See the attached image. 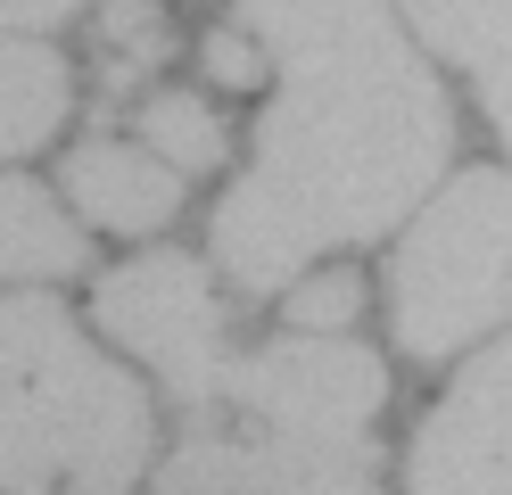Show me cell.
<instances>
[{
  "label": "cell",
  "instance_id": "cell-1",
  "mask_svg": "<svg viewBox=\"0 0 512 495\" xmlns=\"http://www.w3.org/2000/svg\"><path fill=\"white\" fill-rule=\"evenodd\" d=\"M240 25L273 50L281 91L215 207V264L232 289L273 297L314 256L422 207L455 149V108L389 0H240Z\"/></svg>",
  "mask_w": 512,
  "mask_h": 495
},
{
  "label": "cell",
  "instance_id": "cell-2",
  "mask_svg": "<svg viewBox=\"0 0 512 495\" xmlns=\"http://www.w3.org/2000/svg\"><path fill=\"white\" fill-rule=\"evenodd\" d=\"M157 413L58 297L0 306V487L9 495H133Z\"/></svg>",
  "mask_w": 512,
  "mask_h": 495
},
{
  "label": "cell",
  "instance_id": "cell-3",
  "mask_svg": "<svg viewBox=\"0 0 512 495\" xmlns=\"http://www.w3.org/2000/svg\"><path fill=\"white\" fill-rule=\"evenodd\" d=\"M512 314V174L463 165L413 207L389 256V322L405 355H455Z\"/></svg>",
  "mask_w": 512,
  "mask_h": 495
},
{
  "label": "cell",
  "instance_id": "cell-4",
  "mask_svg": "<svg viewBox=\"0 0 512 495\" xmlns=\"http://www.w3.org/2000/svg\"><path fill=\"white\" fill-rule=\"evenodd\" d=\"M223 405H240L273 438L306 446H372L364 429L389 405V363L339 330H290L281 347H256L223 372Z\"/></svg>",
  "mask_w": 512,
  "mask_h": 495
},
{
  "label": "cell",
  "instance_id": "cell-5",
  "mask_svg": "<svg viewBox=\"0 0 512 495\" xmlns=\"http://www.w3.org/2000/svg\"><path fill=\"white\" fill-rule=\"evenodd\" d=\"M91 306H100V330L116 347H133L149 372L166 380L174 405L207 413L223 396L232 347H223V297H215L199 256H174V248L133 256V264H116V273L100 281Z\"/></svg>",
  "mask_w": 512,
  "mask_h": 495
},
{
  "label": "cell",
  "instance_id": "cell-6",
  "mask_svg": "<svg viewBox=\"0 0 512 495\" xmlns=\"http://www.w3.org/2000/svg\"><path fill=\"white\" fill-rule=\"evenodd\" d=\"M405 495H512V330L479 347L413 429Z\"/></svg>",
  "mask_w": 512,
  "mask_h": 495
},
{
  "label": "cell",
  "instance_id": "cell-7",
  "mask_svg": "<svg viewBox=\"0 0 512 495\" xmlns=\"http://www.w3.org/2000/svg\"><path fill=\"white\" fill-rule=\"evenodd\" d=\"M149 495H380L372 446H306V438H190Z\"/></svg>",
  "mask_w": 512,
  "mask_h": 495
},
{
  "label": "cell",
  "instance_id": "cell-8",
  "mask_svg": "<svg viewBox=\"0 0 512 495\" xmlns=\"http://www.w3.org/2000/svg\"><path fill=\"white\" fill-rule=\"evenodd\" d=\"M67 198L100 223V231H166L174 223V207H182V174L166 157H157L149 141L133 149V141H83L75 157H67Z\"/></svg>",
  "mask_w": 512,
  "mask_h": 495
},
{
  "label": "cell",
  "instance_id": "cell-9",
  "mask_svg": "<svg viewBox=\"0 0 512 495\" xmlns=\"http://www.w3.org/2000/svg\"><path fill=\"white\" fill-rule=\"evenodd\" d=\"M430 50H446L479 83V108L512 149V0H397Z\"/></svg>",
  "mask_w": 512,
  "mask_h": 495
},
{
  "label": "cell",
  "instance_id": "cell-10",
  "mask_svg": "<svg viewBox=\"0 0 512 495\" xmlns=\"http://www.w3.org/2000/svg\"><path fill=\"white\" fill-rule=\"evenodd\" d=\"M75 108V75L67 58L34 33H0V157L42 149Z\"/></svg>",
  "mask_w": 512,
  "mask_h": 495
},
{
  "label": "cell",
  "instance_id": "cell-11",
  "mask_svg": "<svg viewBox=\"0 0 512 495\" xmlns=\"http://www.w3.org/2000/svg\"><path fill=\"white\" fill-rule=\"evenodd\" d=\"M83 273V231L25 174H0V281H67Z\"/></svg>",
  "mask_w": 512,
  "mask_h": 495
},
{
  "label": "cell",
  "instance_id": "cell-12",
  "mask_svg": "<svg viewBox=\"0 0 512 495\" xmlns=\"http://www.w3.org/2000/svg\"><path fill=\"white\" fill-rule=\"evenodd\" d=\"M141 141L166 157L174 174H215L223 149H232L199 91H149V99H141Z\"/></svg>",
  "mask_w": 512,
  "mask_h": 495
},
{
  "label": "cell",
  "instance_id": "cell-13",
  "mask_svg": "<svg viewBox=\"0 0 512 495\" xmlns=\"http://www.w3.org/2000/svg\"><path fill=\"white\" fill-rule=\"evenodd\" d=\"M100 33L116 42V66H133V75L166 66V9H157V0H108Z\"/></svg>",
  "mask_w": 512,
  "mask_h": 495
},
{
  "label": "cell",
  "instance_id": "cell-14",
  "mask_svg": "<svg viewBox=\"0 0 512 495\" xmlns=\"http://www.w3.org/2000/svg\"><path fill=\"white\" fill-rule=\"evenodd\" d=\"M356 306H364V281L339 264V273H298V281H290V306H281V314H290V330H339Z\"/></svg>",
  "mask_w": 512,
  "mask_h": 495
},
{
  "label": "cell",
  "instance_id": "cell-15",
  "mask_svg": "<svg viewBox=\"0 0 512 495\" xmlns=\"http://www.w3.org/2000/svg\"><path fill=\"white\" fill-rule=\"evenodd\" d=\"M207 75L215 83H256V75H265V58H256L248 33H207Z\"/></svg>",
  "mask_w": 512,
  "mask_h": 495
},
{
  "label": "cell",
  "instance_id": "cell-16",
  "mask_svg": "<svg viewBox=\"0 0 512 495\" xmlns=\"http://www.w3.org/2000/svg\"><path fill=\"white\" fill-rule=\"evenodd\" d=\"M83 0H0V33H42V25H67Z\"/></svg>",
  "mask_w": 512,
  "mask_h": 495
},
{
  "label": "cell",
  "instance_id": "cell-17",
  "mask_svg": "<svg viewBox=\"0 0 512 495\" xmlns=\"http://www.w3.org/2000/svg\"><path fill=\"white\" fill-rule=\"evenodd\" d=\"M0 495H9V487H0Z\"/></svg>",
  "mask_w": 512,
  "mask_h": 495
}]
</instances>
